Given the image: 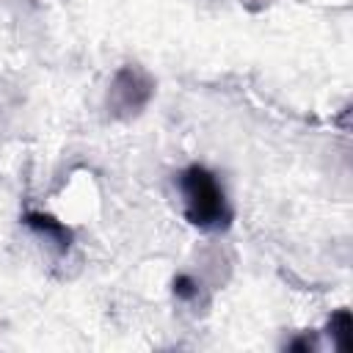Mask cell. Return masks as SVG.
<instances>
[{
  "instance_id": "obj_1",
  "label": "cell",
  "mask_w": 353,
  "mask_h": 353,
  "mask_svg": "<svg viewBox=\"0 0 353 353\" xmlns=\"http://www.w3.org/2000/svg\"><path fill=\"white\" fill-rule=\"evenodd\" d=\"M182 193V210L188 223L204 229V232H223L232 223V207L226 201V193L218 182V176L204 165H188L179 179Z\"/></svg>"
},
{
  "instance_id": "obj_2",
  "label": "cell",
  "mask_w": 353,
  "mask_h": 353,
  "mask_svg": "<svg viewBox=\"0 0 353 353\" xmlns=\"http://www.w3.org/2000/svg\"><path fill=\"white\" fill-rule=\"evenodd\" d=\"M152 94H154V80L149 77V72L135 63H127L113 74L108 91V108L116 119H130L149 105Z\"/></svg>"
},
{
  "instance_id": "obj_3",
  "label": "cell",
  "mask_w": 353,
  "mask_h": 353,
  "mask_svg": "<svg viewBox=\"0 0 353 353\" xmlns=\"http://www.w3.org/2000/svg\"><path fill=\"white\" fill-rule=\"evenodd\" d=\"M22 221H25V226H30L36 234L47 237L61 254L69 251V245H72V229H69L63 221H58V218H52V215H47V212H36V210L25 212Z\"/></svg>"
},
{
  "instance_id": "obj_4",
  "label": "cell",
  "mask_w": 353,
  "mask_h": 353,
  "mask_svg": "<svg viewBox=\"0 0 353 353\" xmlns=\"http://www.w3.org/2000/svg\"><path fill=\"white\" fill-rule=\"evenodd\" d=\"M328 334H331V339H334V345H336L339 350H347V347H350L353 317H350L347 309H339V312L331 314V320H328Z\"/></svg>"
},
{
  "instance_id": "obj_5",
  "label": "cell",
  "mask_w": 353,
  "mask_h": 353,
  "mask_svg": "<svg viewBox=\"0 0 353 353\" xmlns=\"http://www.w3.org/2000/svg\"><path fill=\"white\" fill-rule=\"evenodd\" d=\"M171 292H174L179 301L190 303V301L199 298V281H196L193 276H188V273H176L174 281H171Z\"/></svg>"
},
{
  "instance_id": "obj_6",
  "label": "cell",
  "mask_w": 353,
  "mask_h": 353,
  "mask_svg": "<svg viewBox=\"0 0 353 353\" xmlns=\"http://www.w3.org/2000/svg\"><path fill=\"white\" fill-rule=\"evenodd\" d=\"M287 347H290V350H314V339H312V336H298V339H292Z\"/></svg>"
}]
</instances>
